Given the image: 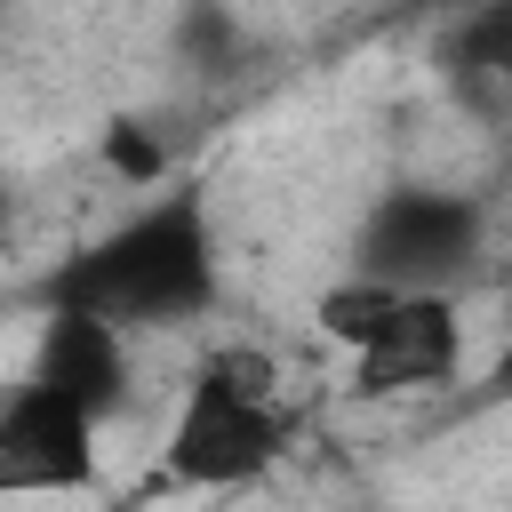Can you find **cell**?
Segmentation results:
<instances>
[{
  "mask_svg": "<svg viewBox=\"0 0 512 512\" xmlns=\"http://www.w3.org/2000/svg\"><path fill=\"white\" fill-rule=\"evenodd\" d=\"M40 296H48V312H88V320H112L120 336L208 320L216 296H224V256H216L208 192H200V184L152 192V200L128 208L112 232L80 240V248L48 272Z\"/></svg>",
  "mask_w": 512,
  "mask_h": 512,
  "instance_id": "cell-1",
  "label": "cell"
},
{
  "mask_svg": "<svg viewBox=\"0 0 512 512\" xmlns=\"http://www.w3.org/2000/svg\"><path fill=\"white\" fill-rule=\"evenodd\" d=\"M296 440V416L280 400V376L256 344H216L200 352L176 416H168V440H160V472L176 488H248L264 480Z\"/></svg>",
  "mask_w": 512,
  "mask_h": 512,
  "instance_id": "cell-2",
  "label": "cell"
},
{
  "mask_svg": "<svg viewBox=\"0 0 512 512\" xmlns=\"http://www.w3.org/2000/svg\"><path fill=\"white\" fill-rule=\"evenodd\" d=\"M312 320H320L328 344L352 352V384L360 392H424V384H456V368H464L456 296L384 288V280L344 272L336 288H320Z\"/></svg>",
  "mask_w": 512,
  "mask_h": 512,
  "instance_id": "cell-3",
  "label": "cell"
},
{
  "mask_svg": "<svg viewBox=\"0 0 512 512\" xmlns=\"http://www.w3.org/2000/svg\"><path fill=\"white\" fill-rule=\"evenodd\" d=\"M488 248V208L456 184H392L368 200L360 240H352V272L384 280V288H424L448 296Z\"/></svg>",
  "mask_w": 512,
  "mask_h": 512,
  "instance_id": "cell-4",
  "label": "cell"
},
{
  "mask_svg": "<svg viewBox=\"0 0 512 512\" xmlns=\"http://www.w3.org/2000/svg\"><path fill=\"white\" fill-rule=\"evenodd\" d=\"M96 472H104V424L24 368L0 392V504L80 496V488H96Z\"/></svg>",
  "mask_w": 512,
  "mask_h": 512,
  "instance_id": "cell-5",
  "label": "cell"
},
{
  "mask_svg": "<svg viewBox=\"0 0 512 512\" xmlns=\"http://www.w3.org/2000/svg\"><path fill=\"white\" fill-rule=\"evenodd\" d=\"M32 376L56 384L64 400H80L96 424H112L136 392V360H128V336L112 320H88V312H48L40 320V344H32Z\"/></svg>",
  "mask_w": 512,
  "mask_h": 512,
  "instance_id": "cell-6",
  "label": "cell"
},
{
  "mask_svg": "<svg viewBox=\"0 0 512 512\" xmlns=\"http://www.w3.org/2000/svg\"><path fill=\"white\" fill-rule=\"evenodd\" d=\"M440 72L464 104H512V0H472L440 32Z\"/></svg>",
  "mask_w": 512,
  "mask_h": 512,
  "instance_id": "cell-7",
  "label": "cell"
},
{
  "mask_svg": "<svg viewBox=\"0 0 512 512\" xmlns=\"http://www.w3.org/2000/svg\"><path fill=\"white\" fill-rule=\"evenodd\" d=\"M104 168L128 176V192H144V184L168 176V152L144 136V120H112V128H104Z\"/></svg>",
  "mask_w": 512,
  "mask_h": 512,
  "instance_id": "cell-8",
  "label": "cell"
},
{
  "mask_svg": "<svg viewBox=\"0 0 512 512\" xmlns=\"http://www.w3.org/2000/svg\"><path fill=\"white\" fill-rule=\"evenodd\" d=\"M488 400H512V328H504V344H496V360H488Z\"/></svg>",
  "mask_w": 512,
  "mask_h": 512,
  "instance_id": "cell-9",
  "label": "cell"
},
{
  "mask_svg": "<svg viewBox=\"0 0 512 512\" xmlns=\"http://www.w3.org/2000/svg\"><path fill=\"white\" fill-rule=\"evenodd\" d=\"M0 8H8V0H0Z\"/></svg>",
  "mask_w": 512,
  "mask_h": 512,
  "instance_id": "cell-10",
  "label": "cell"
}]
</instances>
